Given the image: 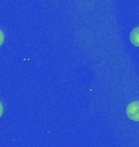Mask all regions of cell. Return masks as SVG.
Wrapping results in <instances>:
<instances>
[{
  "instance_id": "3957f363",
  "label": "cell",
  "mask_w": 139,
  "mask_h": 147,
  "mask_svg": "<svg viewBox=\"0 0 139 147\" xmlns=\"http://www.w3.org/2000/svg\"><path fill=\"white\" fill-rule=\"evenodd\" d=\"M3 43H4V33H3V31L0 30V45Z\"/></svg>"
},
{
  "instance_id": "6da1fadb",
  "label": "cell",
  "mask_w": 139,
  "mask_h": 147,
  "mask_svg": "<svg viewBox=\"0 0 139 147\" xmlns=\"http://www.w3.org/2000/svg\"><path fill=\"white\" fill-rule=\"evenodd\" d=\"M127 117L133 121H139V100L132 102L127 105L126 108Z\"/></svg>"
},
{
  "instance_id": "277c9868",
  "label": "cell",
  "mask_w": 139,
  "mask_h": 147,
  "mask_svg": "<svg viewBox=\"0 0 139 147\" xmlns=\"http://www.w3.org/2000/svg\"><path fill=\"white\" fill-rule=\"evenodd\" d=\"M3 112H4V108H3V104H1V102H0V117L3 115Z\"/></svg>"
},
{
  "instance_id": "7a4b0ae2",
  "label": "cell",
  "mask_w": 139,
  "mask_h": 147,
  "mask_svg": "<svg viewBox=\"0 0 139 147\" xmlns=\"http://www.w3.org/2000/svg\"><path fill=\"white\" fill-rule=\"evenodd\" d=\"M129 38H131V42H132L133 45L139 47V27H136V28L131 32Z\"/></svg>"
}]
</instances>
